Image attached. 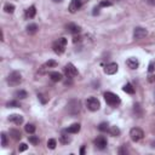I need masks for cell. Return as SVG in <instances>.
Instances as JSON below:
<instances>
[{"instance_id":"6da1fadb","label":"cell","mask_w":155,"mask_h":155,"mask_svg":"<svg viewBox=\"0 0 155 155\" xmlns=\"http://www.w3.org/2000/svg\"><path fill=\"white\" fill-rule=\"evenodd\" d=\"M104 100H106L107 104L110 106V107H116V106H119L121 103L120 97L118 95L113 94V92H109V91L104 94Z\"/></svg>"},{"instance_id":"7a4b0ae2","label":"cell","mask_w":155,"mask_h":155,"mask_svg":"<svg viewBox=\"0 0 155 155\" xmlns=\"http://www.w3.org/2000/svg\"><path fill=\"white\" fill-rule=\"evenodd\" d=\"M66 45H67V39L66 38H59L57 41L53 43L52 45V49H53V52L57 53V55H62L64 51H66Z\"/></svg>"},{"instance_id":"3957f363","label":"cell","mask_w":155,"mask_h":155,"mask_svg":"<svg viewBox=\"0 0 155 155\" xmlns=\"http://www.w3.org/2000/svg\"><path fill=\"white\" fill-rule=\"evenodd\" d=\"M80 109H81V104H80V101L78 100H72L67 104V110L72 115H76L80 112Z\"/></svg>"},{"instance_id":"277c9868","label":"cell","mask_w":155,"mask_h":155,"mask_svg":"<svg viewBox=\"0 0 155 155\" xmlns=\"http://www.w3.org/2000/svg\"><path fill=\"white\" fill-rule=\"evenodd\" d=\"M22 82V75L19 72H12L7 76V84L10 86H18Z\"/></svg>"},{"instance_id":"5b68a950","label":"cell","mask_w":155,"mask_h":155,"mask_svg":"<svg viewBox=\"0 0 155 155\" xmlns=\"http://www.w3.org/2000/svg\"><path fill=\"white\" fill-rule=\"evenodd\" d=\"M86 107L91 112H97L101 107V103L96 97H88L87 101H86Z\"/></svg>"},{"instance_id":"8992f818","label":"cell","mask_w":155,"mask_h":155,"mask_svg":"<svg viewBox=\"0 0 155 155\" xmlns=\"http://www.w3.org/2000/svg\"><path fill=\"white\" fill-rule=\"evenodd\" d=\"M64 74H66L67 78L73 79V78H75V76L79 75V72H78V68H75V66L73 63H68L64 67Z\"/></svg>"},{"instance_id":"52a82bcc","label":"cell","mask_w":155,"mask_h":155,"mask_svg":"<svg viewBox=\"0 0 155 155\" xmlns=\"http://www.w3.org/2000/svg\"><path fill=\"white\" fill-rule=\"evenodd\" d=\"M130 137H131V139L133 142H139L144 137V132L141 129H138V127H133L130 131Z\"/></svg>"},{"instance_id":"ba28073f","label":"cell","mask_w":155,"mask_h":155,"mask_svg":"<svg viewBox=\"0 0 155 155\" xmlns=\"http://www.w3.org/2000/svg\"><path fill=\"white\" fill-rule=\"evenodd\" d=\"M148 35V30L142 27H136L133 30V39L136 40H142Z\"/></svg>"},{"instance_id":"9c48e42d","label":"cell","mask_w":155,"mask_h":155,"mask_svg":"<svg viewBox=\"0 0 155 155\" xmlns=\"http://www.w3.org/2000/svg\"><path fill=\"white\" fill-rule=\"evenodd\" d=\"M94 143H95L96 148H97V149H101V150L106 149L107 145H108V141H107V138H106L104 136H98V137L95 139Z\"/></svg>"},{"instance_id":"30bf717a","label":"cell","mask_w":155,"mask_h":155,"mask_svg":"<svg viewBox=\"0 0 155 155\" xmlns=\"http://www.w3.org/2000/svg\"><path fill=\"white\" fill-rule=\"evenodd\" d=\"M81 6H82V1H81V0H72L70 4H69L68 10H69L70 13H75L76 11L80 10Z\"/></svg>"},{"instance_id":"8fae6325","label":"cell","mask_w":155,"mask_h":155,"mask_svg":"<svg viewBox=\"0 0 155 155\" xmlns=\"http://www.w3.org/2000/svg\"><path fill=\"white\" fill-rule=\"evenodd\" d=\"M118 69H119V66L116 63H114V62H112V63H108L104 67V73L108 74V75H113L118 72Z\"/></svg>"},{"instance_id":"7c38bea8","label":"cell","mask_w":155,"mask_h":155,"mask_svg":"<svg viewBox=\"0 0 155 155\" xmlns=\"http://www.w3.org/2000/svg\"><path fill=\"white\" fill-rule=\"evenodd\" d=\"M67 30L69 33H72V34H79L80 32H81V28H80V25H78V24H75V23H69V24H67Z\"/></svg>"},{"instance_id":"4fadbf2b","label":"cell","mask_w":155,"mask_h":155,"mask_svg":"<svg viewBox=\"0 0 155 155\" xmlns=\"http://www.w3.org/2000/svg\"><path fill=\"white\" fill-rule=\"evenodd\" d=\"M126 64L130 69H137L138 66H139V61L136 58V57H130L127 61H126Z\"/></svg>"},{"instance_id":"5bb4252c","label":"cell","mask_w":155,"mask_h":155,"mask_svg":"<svg viewBox=\"0 0 155 155\" xmlns=\"http://www.w3.org/2000/svg\"><path fill=\"white\" fill-rule=\"evenodd\" d=\"M9 121L13 122L15 125H21V124H23V116L19 114H12L9 116Z\"/></svg>"},{"instance_id":"9a60e30c","label":"cell","mask_w":155,"mask_h":155,"mask_svg":"<svg viewBox=\"0 0 155 155\" xmlns=\"http://www.w3.org/2000/svg\"><path fill=\"white\" fill-rule=\"evenodd\" d=\"M80 129H81V126H80V124H73V125H70L68 129H66V131L68 132V133H78L79 131H80Z\"/></svg>"},{"instance_id":"2e32d148","label":"cell","mask_w":155,"mask_h":155,"mask_svg":"<svg viewBox=\"0 0 155 155\" xmlns=\"http://www.w3.org/2000/svg\"><path fill=\"white\" fill-rule=\"evenodd\" d=\"M37 15V9L35 6H30L25 10V18H33Z\"/></svg>"},{"instance_id":"e0dca14e","label":"cell","mask_w":155,"mask_h":155,"mask_svg":"<svg viewBox=\"0 0 155 155\" xmlns=\"http://www.w3.org/2000/svg\"><path fill=\"white\" fill-rule=\"evenodd\" d=\"M56 66H57V62L53 61V59H50V61H47L46 63L41 67V72H40V73H44L45 69H47V68H53V67H56Z\"/></svg>"},{"instance_id":"ac0fdd59","label":"cell","mask_w":155,"mask_h":155,"mask_svg":"<svg viewBox=\"0 0 155 155\" xmlns=\"http://www.w3.org/2000/svg\"><path fill=\"white\" fill-rule=\"evenodd\" d=\"M38 25L35 24V23H32V24H29L28 27H27V33L29 34V35H34L37 32H38Z\"/></svg>"},{"instance_id":"d6986e66","label":"cell","mask_w":155,"mask_h":155,"mask_svg":"<svg viewBox=\"0 0 155 155\" xmlns=\"http://www.w3.org/2000/svg\"><path fill=\"white\" fill-rule=\"evenodd\" d=\"M122 91H124V92H126V94H129V95H133V94H135V87L132 86V84L127 82V84L124 85Z\"/></svg>"},{"instance_id":"ffe728a7","label":"cell","mask_w":155,"mask_h":155,"mask_svg":"<svg viewBox=\"0 0 155 155\" xmlns=\"http://www.w3.org/2000/svg\"><path fill=\"white\" fill-rule=\"evenodd\" d=\"M50 79L53 81V82H58L62 80V74L58 73V72H51L50 73Z\"/></svg>"},{"instance_id":"44dd1931","label":"cell","mask_w":155,"mask_h":155,"mask_svg":"<svg viewBox=\"0 0 155 155\" xmlns=\"http://www.w3.org/2000/svg\"><path fill=\"white\" fill-rule=\"evenodd\" d=\"M15 97L16 98H19V100H24V98L28 97V94H27L24 90H18V91L15 92Z\"/></svg>"},{"instance_id":"7402d4cb","label":"cell","mask_w":155,"mask_h":155,"mask_svg":"<svg viewBox=\"0 0 155 155\" xmlns=\"http://www.w3.org/2000/svg\"><path fill=\"white\" fill-rule=\"evenodd\" d=\"M70 141H72V138L66 133H62L61 137H59V142L63 143V144H68V143H70Z\"/></svg>"},{"instance_id":"603a6c76","label":"cell","mask_w":155,"mask_h":155,"mask_svg":"<svg viewBox=\"0 0 155 155\" xmlns=\"http://www.w3.org/2000/svg\"><path fill=\"white\" fill-rule=\"evenodd\" d=\"M109 133L112 136H114V137H118L121 133V131H120V129L118 126H112V127H109Z\"/></svg>"},{"instance_id":"cb8c5ba5","label":"cell","mask_w":155,"mask_h":155,"mask_svg":"<svg viewBox=\"0 0 155 155\" xmlns=\"http://www.w3.org/2000/svg\"><path fill=\"white\" fill-rule=\"evenodd\" d=\"M10 136H12V138H13V139H16V141H18V139H21V137H22V135H21V132H19L18 130H15V129H12V130H10Z\"/></svg>"},{"instance_id":"d4e9b609","label":"cell","mask_w":155,"mask_h":155,"mask_svg":"<svg viewBox=\"0 0 155 155\" xmlns=\"http://www.w3.org/2000/svg\"><path fill=\"white\" fill-rule=\"evenodd\" d=\"M4 11H5L6 13H13V12H15V5H13V4H10V3L5 4Z\"/></svg>"},{"instance_id":"484cf974","label":"cell","mask_w":155,"mask_h":155,"mask_svg":"<svg viewBox=\"0 0 155 155\" xmlns=\"http://www.w3.org/2000/svg\"><path fill=\"white\" fill-rule=\"evenodd\" d=\"M133 112H135L136 116L142 118V115H143V110H142V108H141V106H139V104H135V106H133Z\"/></svg>"},{"instance_id":"4316f807","label":"cell","mask_w":155,"mask_h":155,"mask_svg":"<svg viewBox=\"0 0 155 155\" xmlns=\"http://www.w3.org/2000/svg\"><path fill=\"white\" fill-rule=\"evenodd\" d=\"M24 130L27 133H34L35 132V126L33 125V124H27V125L24 126Z\"/></svg>"},{"instance_id":"83f0119b","label":"cell","mask_w":155,"mask_h":155,"mask_svg":"<svg viewBox=\"0 0 155 155\" xmlns=\"http://www.w3.org/2000/svg\"><path fill=\"white\" fill-rule=\"evenodd\" d=\"M98 130L102 131V132H107L109 131V125H108V122H101L100 124V126H98Z\"/></svg>"},{"instance_id":"f1b7e54d","label":"cell","mask_w":155,"mask_h":155,"mask_svg":"<svg viewBox=\"0 0 155 155\" xmlns=\"http://www.w3.org/2000/svg\"><path fill=\"white\" fill-rule=\"evenodd\" d=\"M28 139H29V142L32 143L33 145H38V144H39V142H40V141H39V137H38V136H30V137H29Z\"/></svg>"},{"instance_id":"f546056e","label":"cell","mask_w":155,"mask_h":155,"mask_svg":"<svg viewBox=\"0 0 155 155\" xmlns=\"http://www.w3.org/2000/svg\"><path fill=\"white\" fill-rule=\"evenodd\" d=\"M56 145H57V142H56V139H53V138H50V139L47 141V148H50V149H55V148H56Z\"/></svg>"},{"instance_id":"4dcf8cb0","label":"cell","mask_w":155,"mask_h":155,"mask_svg":"<svg viewBox=\"0 0 155 155\" xmlns=\"http://www.w3.org/2000/svg\"><path fill=\"white\" fill-rule=\"evenodd\" d=\"M1 145H3V148H6V145H7V136L5 132H1Z\"/></svg>"},{"instance_id":"1f68e13d","label":"cell","mask_w":155,"mask_h":155,"mask_svg":"<svg viewBox=\"0 0 155 155\" xmlns=\"http://www.w3.org/2000/svg\"><path fill=\"white\" fill-rule=\"evenodd\" d=\"M6 107H9V108H18L21 106H19V103L17 101H10V102H7Z\"/></svg>"},{"instance_id":"d6a6232c","label":"cell","mask_w":155,"mask_h":155,"mask_svg":"<svg viewBox=\"0 0 155 155\" xmlns=\"http://www.w3.org/2000/svg\"><path fill=\"white\" fill-rule=\"evenodd\" d=\"M148 72L149 73H154L155 72V61H151L149 66H148Z\"/></svg>"},{"instance_id":"836d02e7","label":"cell","mask_w":155,"mask_h":155,"mask_svg":"<svg viewBox=\"0 0 155 155\" xmlns=\"http://www.w3.org/2000/svg\"><path fill=\"white\" fill-rule=\"evenodd\" d=\"M107 6H112V1H109V0H103V1H101L100 7H107Z\"/></svg>"},{"instance_id":"e575fe53","label":"cell","mask_w":155,"mask_h":155,"mask_svg":"<svg viewBox=\"0 0 155 155\" xmlns=\"http://www.w3.org/2000/svg\"><path fill=\"white\" fill-rule=\"evenodd\" d=\"M27 148H28V145H27L25 143H21V144L18 145V151H19V153L25 151V150H27Z\"/></svg>"},{"instance_id":"d590c367","label":"cell","mask_w":155,"mask_h":155,"mask_svg":"<svg viewBox=\"0 0 155 155\" xmlns=\"http://www.w3.org/2000/svg\"><path fill=\"white\" fill-rule=\"evenodd\" d=\"M38 98L41 101V103H43V104H45V103L49 101V100H47V98H45V96H44V95H41V94H38Z\"/></svg>"},{"instance_id":"8d00e7d4","label":"cell","mask_w":155,"mask_h":155,"mask_svg":"<svg viewBox=\"0 0 155 155\" xmlns=\"http://www.w3.org/2000/svg\"><path fill=\"white\" fill-rule=\"evenodd\" d=\"M145 3L148 5H151V6H155V0H145Z\"/></svg>"},{"instance_id":"74e56055","label":"cell","mask_w":155,"mask_h":155,"mask_svg":"<svg viewBox=\"0 0 155 155\" xmlns=\"http://www.w3.org/2000/svg\"><path fill=\"white\" fill-rule=\"evenodd\" d=\"M92 13H94L95 16H96V15H98V13H100V7H97V6H96V7L94 9V12H92Z\"/></svg>"},{"instance_id":"f35d334b","label":"cell","mask_w":155,"mask_h":155,"mask_svg":"<svg viewBox=\"0 0 155 155\" xmlns=\"http://www.w3.org/2000/svg\"><path fill=\"white\" fill-rule=\"evenodd\" d=\"M126 153H127V151L124 149V148H120V149H119V154H126Z\"/></svg>"},{"instance_id":"ab89813d","label":"cell","mask_w":155,"mask_h":155,"mask_svg":"<svg viewBox=\"0 0 155 155\" xmlns=\"http://www.w3.org/2000/svg\"><path fill=\"white\" fill-rule=\"evenodd\" d=\"M73 41H74V43L80 41V37H74V38H73Z\"/></svg>"},{"instance_id":"60d3db41","label":"cell","mask_w":155,"mask_h":155,"mask_svg":"<svg viewBox=\"0 0 155 155\" xmlns=\"http://www.w3.org/2000/svg\"><path fill=\"white\" fill-rule=\"evenodd\" d=\"M149 81H150V82L155 81V75H151V76H149Z\"/></svg>"},{"instance_id":"b9f144b4","label":"cell","mask_w":155,"mask_h":155,"mask_svg":"<svg viewBox=\"0 0 155 155\" xmlns=\"http://www.w3.org/2000/svg\"><path fill=\"white\" fill-rule=\"evenodd\" d=\"M80 154H81V155H84V154H85V147H81V149H80Z\"/></svg>"},{"instance_id":"7bdbcfd3","label":"cell","mask_w":155,"mask_h":155,"mask_svg":"<svg viewBox=\"0 0 155 155\" xmlns=\"http://www.w3.org/2000/svg\"><path fill=\"white\" fill-rule=\"evenodd\" d=\"M53 1H55V3H61L62 0H53Z\"/></svg>"}]
</instances>
